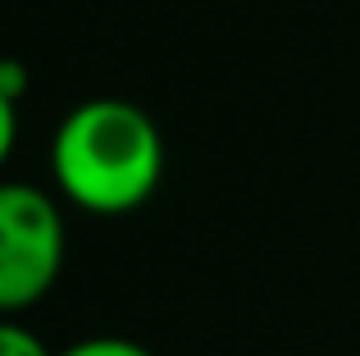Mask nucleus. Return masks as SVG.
<instances>
[{
	"instance_id": "1",
	"label": "nucleus",
	"mask_w": 360,
	"mask_h": 356,
	"mask_svg": "<svg viewBox=\"0 0 360 356\" xmlns=\"http://www.w3.org/2000/svg\"><path fill=\"white\" fill-rule=\"evenodd\" d=\"M165 178V137L155 119L123 96H91L60 119L51 137V183L82 215H132Z\"/></svg>"
},
{
	"instance_id": "2",
	"label": "nucleus",
	"mask_w": 360,
	"mask_h": 356,
	"mask_svg": "<svg viewBox=\"0 0 360 356\" xmlns=\"http://www.w3.org/2000/svg\"><path fill=\"white\" fill-rule=\"evenodd\" d=\"M64 269V210L46 187H0V311L18 315L37 306Z\"/></svg>"
},
{
	"instance_id": "3",
	"label": "nucleus",
	"mask_w": 360,
	"mask_h": 356,
	"mask_svg": "<svg viewBox=\"0 0 360 356\" xmlns=\"http://www.w3.org/2000/svg\"><path fill=\"white\" fill-rule=\"evenodd\" d=\"M55 356H155V352L132 343V338H119V333H91V338L69 343V348L55 352Z\"/></svg>"
},
{
	"instance_id": "4",
	"label": "nucleus",
	"mask_w": 360,
	"mask_h": 356,
	"mask_svg": "<svg viewBox=\"0 0 360 356\" xmlns=\"http://www.w3.org/2000/svg\"><path fill=\"white\" fill-rule=\"evenodd\" d=\"M0 356H55L46 348L41 333H32L27 324H18L14 315H9L5 324H0Z\"/></svg>"
}]
</instances>
